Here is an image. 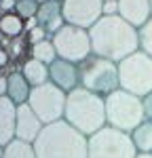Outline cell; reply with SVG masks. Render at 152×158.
I'll return each mask as SVG.
<instances>
[{
  "instance_id": "obj_1",
  "label": "cell",
  "mask_w": 152,
  "mask_h": 158,
  "mask_svg": "<svg viewBox=\"0 0 152 158\" xmlns=\"http://www.w3.org/2000/svg\"><path fill=\"white\" fill-rule=\"evenodd\" d=\"M89 36L93 55H99L114 63H120L125 57L139 51L137 27L127 23L120 15H103L89 30Z\"/></svg>"
},
{
  "instance_id": "obj_2",
  "label": "cell",
  "mask_w": 152,
  "mask_h": 158,
  "mask_svg": "<svg viewBox=\"0 0 152 158\" xmlns=\"http://www.w3.org/2000/svg\"><path fill=\"white\" fill-rule=\"evenodd\" d=\"M38 158H89V137L65 120L44 124L34 141Z\"/></svg>"
},
{
  "instance_id": "obj_3",
  "label": "cell",
  "mask_w": 152,
  "mask_h": 158,
  "mask_svg": "<svg viewBox=\"0 0 152 158\" xmlns=\"http://www.w3.org/2000/svg\"><path fill=\"white\" fill-rule=\"evenodd\" d=\"M63 120L72 124L82 135H95L103 127H108L106 120V97L97 93H91L85 86H78L72 93H68L65 101V114Z\"/></svg>"
},
{
  "instance_id": "obj_4",
  "label": "cell",
  "mask_w": 152,
  "mask_h": 158,
  "mask_svg": "<svg viewBox=\"0 0 152 158\" xmlns=\"http://www.w3.org/2000/svg\"><path fill=\"white\" fill-rule=\"evenodd\" d=\"M106 120H108V127L112 129L133 133L146 120L144 99L123 89L110 93L106 97Z\"/></svg>"
},
{
  "instance_id": "obj_5",
  "label": "cell",
  "mask_w": 152,
  "mask_h": 158,
  "mask_svg": "<svg viewBox=\"0 0 152 158\" xmlns=\"http://www.w3.org/2000/svg\"><path fill=\"white\" fill-rule=\"evenodd\" d=\"M78 72H80V86L89 89L91 93H97L101 97H108L110 93L120 89L118 63L103 59L99 55L91 53L85 61H80Z\"/></svg>"
},
{
  "instance_id": "obj_6",
  "label": "cell",
  "mask_w": 152,
  "mask_h": 158,
  "mask_svg": "<svg viewBox=\"0 0 152 158\" xmlns=\"http://www.w3.org/2000/svg\"><path fill=\"white\" fill-rule=\"evenodd\" d=\"M118 80L120 89L137 97H146L152 93V57L146 53H133L118 63Z\"/></svg>"
},
{
  "instance_id": "obj_7",
  "label": "cell",
  "mask_w": 152,
  "mask_h": 158,
  "mask_svg": "<svg viewBox=\"0 0 152 158\" xmlns=\"http://www.w3.org/2000/svg\"><path fill=\"white\" fill-rule=\"evenodd\" d=\"M137 148L131 133L103 127L89 137V158H135Z\"/></svg>"
},
{
  "instance_id": "obj_8",
  "label": "cell",
  "mask_w": 152,
  "mask_h": 158,
  "mask_svg": "<svg viewBox=\"0 0 152 158\" xmlns=\"http://www.w3.org/2000/svg\"><path fill=\"white\" fill-rule=\"evenodd\" d=\"M65 101H68V93H63L59 86H55L49 80L40 86H32L27 106L36 112V116L42 120V124H51V122L63 120Z\"/></svg>"
},
{
  "instance_id": "obj_9",
  "label": "cell",
  "mask_w": 152,
  "mask_h": 158,
  "mask_svg": "<svg viewBox=\"0 0 152 158\" xmlns=\"http://www.w3.org/2000/svg\"><path fill=\"white\" fill-rule=\"evenodd\" d=\"M51 40H53L55 51H57V57L72 61V63H80L93 53L89 30H82V27H76L70 23H65L57 34H53Z\"/></svg>"
},
{
  "instance_id": "obj_10",
  "label": "cell",
  "mask_w": 152,
  "mask_h": 158,
  "mask_svg": "<svg viewBox=\"0 0 152 158\" xmlns=\"http://www.w3.org/2000/svg\"><path fill=\"white\" fill-rule=\"evenodd\" d=\"M65 23L91 30L103 17V0H65L61 2Z\"/></svg>"
},
{
  "instance_id": "obj_11",
  "label": "cell",
  "mask_w": 152,
  "mask_h": 158,
  "mask_svg": "<svg viewBox=\"0 0 152 158\" xmlns=\"http://www.w3.org/2000/svg\"><path fill=\"white\" fill-rule=\"evenodd\" d=\"M49 80L55 86H59L63 93H72L74 89L80 86V72L78 63L65 59H55L49 65Z\"/></svg>"
},
{
  "instance_id": "obj_12",
  "label": "cell",
  "mask_w": 152,
  "mask_h": 158,
  "mask_svg": "<svg viewBox=\"0 0 152 158\" xmlns=\"http://www.w3.org/2000/svg\"><path fill=\"white\" fill-rule=\"evenodd\" d=\"M44 129L42 120L27 103L17 106V122H15V139H21L25 143H34L40 131Z\"/></svg>"
},
{
  "instance_id": "obj_13",
  "label": "cell",
  "mask_w": 152,
  "mask_h": 158,
  "mask_svg": "<svg viewBox=\"0 0 152 158\" xmlns=\"http://www.w3.org/2000/svg\"><path fill=\"white\" fill-rule=\"evenodd\" d=\"M36 21L38 25L49 34H57L65 25V19H63V9H61V2L57 0H47L38 6V13H36Z\"/></svg>"
},
{
  "instance_id": "obj_14",
  "label": "cell",
  "mask_w": 152,
  "mask_h": 158,
  "mask_svg": "<svg viewBox=\"0 0 152 158\" xmlns=\"http://www.w3.org/2000/svg\"><path fill=\"white\" fill-rule=\"evenodd\" d=\"M118 15L133 27H141L152 19L150 0H118Z\"/></svg>"
},
{
  "instance_id": "obj_15",
  "label": "cell",
  "mask_w": 152,
  "mask_h": 158,
  "mask_svg": "<svg viewBox=\"0 0 152 158\" xmlns=\"http://www.w3.org/2000/svg\"><path fill=\"white\" fill-rule=\"evenodd\" d=\"M15 122H17V103L9 97H0V148L9 146L15 139Z\"/></svg>"
},
{
  "instance_id": "obj_16",
  "label": "cell",
  "mask_w": 152,
  "mask_h": 158,
  "mask_svg": "<svg viewBox=\"0 0 152 158\" xmlns=\"http://www.w3.org/2000/svg\"><path fill=\"white\" fill-rule=\"evenodd\" d=\"M30 93H32V85L27 82L21 72H15L9 76V85H6V97L11 99L13 103L21 106V103H27L30 99Z\"/></svg>"
},
{
  "instance_id": "obj_17",
  "label": "cell",
  "mask_w": 152,
  "mask_h": 158,
  "mask_svg": "<svg viewBox=\"0 0 152 158\" xmlns=\"http://www.w3.org/2000/svg\"><path fill=\"white\" fill-rule=\"evenodd\" d=\"M21 74L27 78V82L32 86H40L49 82V65L38 59H27L21 68Z\"/></svg>"
},
{
  "instance_id": "obj_18",
  "label": "cell",
  "mask_w": 152,
  "mask_h": 158,
  "mask_svg": "<svg viewBox=\"0 0 152 158\" xmlns=\"http://www.w3.org/2000/svg\"><path fill=\"white\" fill-rule=\"evenodd\" d=\"M131 137H133V143L137 148V152L152 154V120H144L131 133Z\"/></svg>"
},
{
  "instance_id": "obj_19",
  "label": "cell",
  "mask_w": 152,
  "mask_h": 158,
  "mask_svg": "<svg viewBox=\"0 0 152 158\" xmlns=\"http://www.w3.org/2000/svg\"><path fill=\"white\" fill-rule=\"evenodd\" d=\"M2 158H38L34 143H25L21 139H13L9 146L2 148Z\"/></svg>"
},
{
  "instance_id": "obj_20",
  "label": "cell",
  "mask_w": 152,
  "mask_h": 158,
  "mask_svg": "<svg viewBox=\"0 0 152 158\" xmlns=\"http://www.w3.org/2000/svg\"><path fill=\"white\" fill-rule=\"evenodd\" d=\"M23 21L25 19H21L17 13H4L0 17V34H4L9 38L19 36L23 32Z\"/></svg>"
},
{
  "instance_id": "obj_21",
  "label": "cell",
  "mask_w": 152,
  "mask_h": 158,
  "mask_svg": "<svg viewBox=\"0 0 152 158\" xmlns=\"http://www.w3.org/2000/svg\"><path fill=\"white\" fill-rule=\"evenodd\" d=\"M32 59H38V61H42V63H47V65H51L55 59H59L51 38L38 42V44H32Z\"/></svg>"
},
{
  "instance_id": "obj_22",
  "label": "cell",
  "mask_w": 152,
  "mask_h": 158,
  "mask_svg": "<svg viewBox=\"0 0 152 158\" xmlns=\"http://www.w3.org/2000/svg\"><path fill=\"white\" fill-rule=\"evenodd\" d=\"M137 34H139V51L146 53L148 57H152V19L139 27Z\"/></svg>"
},
{
  "instance_id": "obj_23",
  "label": "cell",
  "mask_w": 152,
  "mask_h": 158,
  "mask_svg": "<svg viewBox=\"0 0 152 158\" xmlns=\"http://www.w3.org/2000/svg\"><path fill=\"white\" fill-rule=\"evenodd\" d=\"M38 4L36 0H17L15 4V13L21 17V19H34L38 13Z\"/></svg>"
},
{
  "instance_id": "obj_24",
  "label": "cell",
  "mask_w": 152,
  "mask_h": 158,
  "mask_svg": "<svg viewBox=\"0 0 152 158\" xmlns=\"http://www.w3.org/2000/svg\"><path fill=\"white\" fill-rule=\"evenodd\" d=\"M27 34H30V42H32V44H38V42H42V40H47V38H49V34H47V32H44L40 25L32 27Z\"/></svg>"
},
{
  "instance_id": "obj_25",
  "label": "cell",
  "mask_w": 152,
  "mask_h": 158,
  "mask_svg": "<svg viewBox=\"0 0 152 158\" xmlns=\"http://www.w3.org/2000/svg\"><path fill=\"white\" fill-rule=\"evenodd\" d=\"M103 15H118V0H108L103 2Z\"/></svg>"
},
{
  "instance_id": "obj_26",
  "label": "cell",
  "mask_w": 152,
  "mask_h": 158,
  "mask_svg": "<svg viewBox=\"0 0 152 158\" xmlns=\"http://www.w3.org/2000/svg\"><path fill=\"white\" fill-rule=\"evenodd\" d=\"M144 112H146V120H152V93L144 97Z\"/></svg>"
},
{
  "instance_id": "obj_27",
  "label": "cell",
  "mask_w": 152,
  "mask_h": 158,
  "mask_svg": "<svg viewBox=\"0 0 152 158\" xmlns=\"http://www.w3.org/2000/svg\"><path fill=\"white\" fill-rule=\"evenodd\" d=\"M6 85H9V78L0 74V97H6Z\"/></svg>"
},
{
  "instance_id": "obj_28",
  "label": "cell",
  "mask_w": 152,
  "mask_h": 158,
  "mask_svg": "<svg viewBox=\"0 0 152 158\" xmlns=\"http://www.w3.org/2000/svg\"><path fill=\"white\" fill-rule=\"evenodd\" d=\"M6 63H9V53L4 49H0V68H4Z\"/></svg>"
},
{
  "instance_id": "obj_29",
  "label": "cell",
  "mask_w": 152,
  "mask_h": 158,
  "mask_svg": "<svg viewBox=\"0 0 152 158\" xmlns=\"http://www.w3.org/2000/svg\"><path fill=\"white\" fill-rule=\"evenodd\" d=\"M135 158H152V154H144V152H137V156Z\"/></svg>"
},
{
  "instance_id": "obj_30",
  "label": "cell",
  "mask_w": 152,
  "mask_h": 158,
  "mask_svg": "<svg viewBox=\"0 0 152 158\" xmlns=\"http://www.w3.org/2000/svg\"><path fill=\"white\" fill-rule=\"evenodd\" d=\"M36 2H38V4H42V2H47V0H36Z\"/></svg>"
},
{
  "instance_id": "obj_31",
  "label": "cell",
  "mask_w": 152,
  "mask_h": 158,
  "mask_svg": "<svg viewBox=\"0 0 152 158\" xmlns=\"http://www.w3.org/2000/svg\"><path fill=\"white\" fill-rule=\"evenodd\" d=\"M0 158H2V148H0Z\"/></svg>"
},
{
  "instance_id": "obj_32",
  "label": "cell",
  "mask_w": 152,
  "mask_h": 158,
  "mask_svg": "<svg viewBox=\"0 0 152 158\" xmlns=\"http://www.w3.org/2000/svg\"><path fill=\"white\" fill-rule=\"evenodd\" d=\"M57 2H65V0H57Z\"/></svg>"
},
{
  "instance_id": "obj_33",
  "label": "cell",
  "mask_w": 152,
  "mask_h": 158,
  "mask_svg": "<svg viewBox=\"0 0 152 158\" xmlns=\"http://www.w3.org/2000/svg\"><path fill=\"white\" fill-rule=\"evenodd\" d=\"M150 9H152V0H150Z\"/></svg>"
},
{
  "instance_id": "obj_34",
  "label": "cell",
  "mask_w": 152,
  "mask_h": 158,
  "mask_svg": "<svg viewBox=\"0 0 152 158\" xmlns=\"http://www.w3.org/2000/svg\"><path fill=\"white\" fill-rule=\"evenodd\" d=\"M103 2H108V0H103Z\"/></svg>"
}]
</instances>
